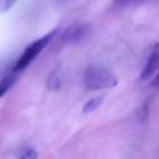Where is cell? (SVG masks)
<instances>
[{
	"label": "cell",
	"mask_w": 159,
	"mask_h": 159,
	"mask_svg": "<svg viewBox=\"0 0 159 159\" xmlns=\"http://www.w3.org/2000/svg\"><path fill=\"white\" fill-rule=\"evenodd\" d=\"M117 83V77L108 68L101 65H92L84 71V86L89 91L113 88Z\"/></svg>",
	"instance_id": "obj_1"
},
{
	"label": "cell",
	"mask_w": 159,
	"mask_h": 159,
	"mask_svg": "<svg viewBox=\"0 0 159 159\" xmlns=\"http://www.w3.org/2000/svg\"><path fill=\"white\" fill-rule=\"evenodd\" d=\"M55 34H56V30H52V31H50L48 34H46L45 36H42V37L35 40L34 42H31V43L24 50V52L21 53V56H20L19 60L16 61V63H15V66H14V68H12L14 72H21V71H24V70L39 56V53L50 43V41L53 39Z\"/></svg>",
	"instance_id": "obj_2"
},
{
	"label": "cell",
	"mask_w": 159,
	"mask_h": 159,
	"mask_svg": "<svg viewBox=\"0 0 159 159\" xmlns=\"http://www.w3.org/2000/svg\"><path fill=\"white\" fill-rule=\"evenodd\" d=\"M91 29L87 24H83V22H77V24H72L71 26H68L62 36H61V40L62 42L65 43H72V42H80L82 40H84L88 34H89Z\"/></svg>",
	"instance_id": "obj_3"
},
{
	"label": "cell",
	"mask_w": 159,
	"mask_h": 159,
	"mask_svg": "<svg viewBox=\"0 0 159 159\" xmlns=\"http://www.w3.org/2000/svg\"><path fill=\"white\" fill-rule=\"evenodd\" d=\"M159 68V42L154 43V46L152 47L149 55H148V58H147V62L140 72V78L143 81H148L149 78H152L154 76V73Z\"/></svg>",
	"instance_id": "obj_4"
},
{
	"label": "cell",
	"mask_w": 159,
	"mask_h": 159,
	"mask_svg": "<svg viewBox=\"0 0 159 159\" xmlns=\"http://www.w3.org/2000/svg\"><path fill=\"white\" fill-rule=\"evenodd\" d=\"M102 101H103V97H102V96H98V97L91 98V99H89V101L83 106V108H82L83 113H91V112L96 111V109L101 106Z\"/></svg>",
	"instance_id": "obj_5"
},
{
	"label": "cell",
	"mask_w": 159,
	"mask_h": 159,
	"mask_svg": "<svg viewBox=\"0 0 159 159\" xmlns=\"http://www.w3.org/2000/svg\"><path fill=\"white\" fill-rule=\"evenodd\" d=\"M14 81H15V77L12 75H9V76H6V77H4L1 80V82H0V97L6 93V91L11 87Z\"/></svg>",
	"instance_id": "obj_6"
},
{
	"label": "cell",
	"mask_w": 159,
	"mask_h": 159,
	"mask_svg": "<svg viewBox=\"0 0 159 159\" xmlns=\"http://www.w3.org/2000/svg\"><path fill=\"white\" fill-rule=\"evenodd\" d=\"M36 158H37V152L35 149H29L19 157V159H36Z\"/></svg>",
	"instance_id": "obj_7"
},
{
	"label": "cell",
	"mask_w": 159,
	"mask_h": 159,
	"mask_svg": "<svg viewBox=\"0 0 159 159\" xmlns=\"http://www.w3.org/2000/svg\"><path fill=\"white\" fill-rule=\"evenodd\" d=\"M152 86L155 87V88H159V71H158V73L155 75L154 80L152 81Z\"/></svg>",
	"instance_id": "obj_8"
}]
</instances>
